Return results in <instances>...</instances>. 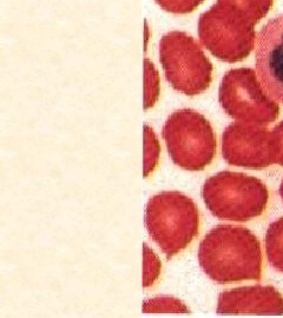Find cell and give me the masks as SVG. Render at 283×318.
Returning a JSON list of instances; mask_svg holds the SVG:
<instances>
[{
  "label": "cell",
  "mask_w": 283,
  "mask_h": 318,
  "mask_svg": "<svg viewBox=\"0 0 283 318\" xmlns=\"http://www.w3.org/2000/svg\"><path fill=\"white\" fill-rule=\"evenodd\" d=\"M199 260L217 283L260 279L261 251L257 238L244 228L220 225L201 243Z\"/></svg>",
  "instance_id": "obj_1"
},
{
  "label": "cell",
  "mask_w": 283,
  "mask_h": 318,
  "mask_svg": "<svg viewBox=\"0 0 283 318\" xmlns=\"http://www.w3.org/2000/svg\"><path fill=\"white\" fill-rule=\"evenodd\" d=\"M145 228L170 259L192 244L200 230V212L194 201L178 191H163L149 199Z\"/></svg>",
  "instance_id": "obj_2"
},
{
  "label": "cell",
  "mask_w": 283,
  "mask_h": 318,
  "mask_svg": "<svg viewBox=\"0 0 283 318\" xmlns=\"http://www.w3.org/2000/svg\"><path fill=\"white\" fill-rule=\"evenodd\" d=\"M162 137L173 164L184 170H203L213 161L216 150L214 131L196 111L183 109L170 114Z\"/></svg>",
  "instance_id": "obj_3"
},
{
  "label": "cell",
  "mask_w": 283,
  "mask_h": 318,
  "mask_svg": "<svg viewBox=\"0 0 283 318\" xmlns=\"http://www.w3.org/2000/svg\"><path fill=\"white\" fill-rule=\"evenodd\" d=\"M159 62L166 80L185 96L206 91L211 82V63L196 40L184 32H170L159 42Z\"/></svg>",
  "instance_id": "obj_4"
},
{
  "label": "cell",
  "mask_w": 283,
  "mask_h": 318,
  "mask_svg": "<svg viewBox=\"0 0 283 318\" xmlns=\"http://www.w3.org/2000/svg\"><path fill=\"white\" fill-rule=\"evenodd\" d=\"M203 198L218 218L248 221L263 211L267 191L256 178L234 172H221L208 179Z\"/></svg>",
  "instance_id": "obj_5"
},
{
  "label": "cell",
  "mask_w": 283,
  "mask_h": 318,
  "mask_svg": "<svg viewBox=\"0 0 283 318\" xmlns=\"http://www.w3.org/2000/svg\"><path fill=\"white\" fill-rule=\"evenodd\" d=\"M220 100L231 117L267 123L275 119L277 109L269 100L261 83L250 69L231 70L224 77Z\"/></svg>",
  "instance_id": "obj_6"
},
{
  "label": "cell",
  "mask_w": 283,
  "mask_h": 318,
  "mask_svg": "<svg viewBox=\"0 0 283 318\" xmlns=\"http://www.w3.org/2000/svg\"><path fill=\"white\" fill-rule=\"evenodd\" d=\"M256 71L268 96L283 104V13L269 19L258 32Z\"/></svg>",
  "instance_id": "obj_7"
},
{
  "label": "cell",
  "mask_w": 283,
  "mask_h": 318,
  "mask_svg": "<svg viewBox=\"0 0 283 318\" xmlns=\"http://www.w3.org/2000/svg\"><path fill=\"white\" fill-rule=\"evenodd\" d=\"M261 131L251 130L231 125L223 136V154L230 164L242 167H261L263 165L260 152L258 140L261 139Z\"/></svg>",
  "instance_id": "obj_8"
},
{
  "label": "cell",
  "mask_w": 283,
  "mask_h": 318,
  "mask_svg": "<svg viewBox=\"0 0 283 318\" xmlns=\"http://www.w3.org/2000/svg\"><path fill=\"white\" fill-rule=\"evenodd\" d=\"M144 130V176L145 177H149L152 174V171L155 170L157 163H158L161 147H159L158 139H157L152 128H150L148 125H145Z\"/></svg>",
  "instance_id": "obj_9"
},
{
  "label": "cell",
  "mask_w": 283,
  "mask_h": 318,
  "mask_svg": "<svg viewBox=\"0 0 283 318\" xmlns=\"http://www.w3.org/2000/svg\"><path fill=\"white\" fill-rule=\"evenodd\" d=\"M144 312H187V307L179 299L162 296L145 300L143 305Z\"/></svg>",
  "instance_id": "obj_10"
},
{
  "label": "cell",
  "mask_w": 283,
  "mask_h": 318,
  "mask_svg": "<svg viewBox=\"0 0 283 318\" xmlns=\"http://www.w3.org/2000/svg\"><path fill=\"white\" fill-rule=\"evenodd\" d=\"M158 73L152 63L149 59H145V110L155 105L159 90Z\"/></svg>",
  "instance_id": "obj_11"
},
{
  "label": "cell",
  "mask_w": 283,
  "mask_h": 318,
  "mask_svg": "<svg viewBox=\"0 0 283 318\" xmlns=\"http://www.w3.org/2000/svg\"><path fill=\"white\" fill-rule=\"evenodd\" d=\"M161 271V262L155 252L144 245V287L151 286L155 280L158 278Z\"/></svg>",
  "instance_id": "obj_12"
}]
</instances>
